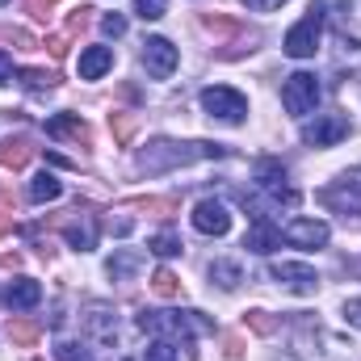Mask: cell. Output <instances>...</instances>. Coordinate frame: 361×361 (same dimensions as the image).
<instances>
[{"label":"cell","instance_id":"41","mask_svg":"<svg viewBox=\"0 0 361 361\" xmlns=\"http://www.w3.org/2000/svg\"><path fill=\"white\" fill-rule=\"evenodd\" d=\"M0 4H8V0H0Z\"/></svg>","mask_w":361,"mask_h":361},{"label":"cell","instance_id":"11","mask_svg":"<svg viewBox=\"0 0 361 361\" xmlns=\"http://www.w3.org/2000/svg\"><path fill=\"white\" fill-rule=\"evenodd\" d=\"M85 332L97 345H114L118 341V311L105 307V302H89L85 307Z\"/></svg>","mask_w":361,"mask_h":361},{"label":"cell","instance_id":"8","mask_svg":"<svg viewBox=\"0 0 361 361\" xmlns=\"http://www.w3.org/2000/svg\"><path fill=\"white\" fill-rule=\"evenodd\" d=\"M345 135H349V118L345 114H319L315 122L302 126V143H311V147H332Z\"/></svg>","mask_w":361,"mask_h":361},{"label":"cell","instance_id":"6","mask_svg":"<svg viewBox=\"0 0 361 361\" xmlns=\"http://www.w3.org/2000/svg\"><path fill=\"white\" fill-rule=\"evenodd\" d=\"M328 210H341V214H361V173H345L336 185L319 189L315 193Z\"/></svg>","mask_w":361,"mask_h":361},{"label":"cell","instance_id":"5","mask_svg":"<svg viewBox=\"0 0 361 361\" xmlns=\"http://www.w3.org/2000/svg\"><path fill=\"white\" fill-rule=\"evenodd\" d=\"M202 109L210 114V118H219V122H244V114H248V101H244V92L227 89V85H214V89L202 92Z\"/></svg>","mask_w":361,"mask_h":361},{"label":"cell","instance_id":"12","mask_svg":"<svg viewBox=\"0 0 361 361\" xmlns=\"http://www.w3.org/2000/svg\"><path fill=\"white\" fill-rule=\"evenodd\" d=\"M328 223H319V219H294L286 231H281V240L286 244H294V248H324L328 244Z\"/></svg>","mask_w":361,"mask_h":361},{"label":"cell","instance_id":"18","mask_svg":"<svg viewBox=\"0 0 361 361\" xmlns=\"http://www.w3.org/2000/svg\"><path fill=\"white\" fill-rule=\"evenodd\" d=\"M34 139H25V135H17V139H0V164L4 169H25L30 160H34Z\"/></svg>","mask_w":361,"mask_h":361},{"label":"cell","instance_id":"35","mask_svg":"<svg viewBox=\"0 0 361 361\" xmlns=\"http://www.w3.org/2000/svg\"><path fill=\"white\" fill-rule=\"evenodd\" d=\"M240 4H244L248 13H273V8H281L286 0H240Z\"/></svg>","mask_w":361,"mask_h":361},{"label":"cell","instance_id":"25","mask_svg":"<svg viewBox=\"0 0 361 361\" xmlns=\"http://www.w3.org/2000/svg\"><path fill=\"white\" fill-rule=\"evenodd\" d=\"M38 332H42V324H34V319H13V324H8V336H13L17 345H34Z\"/></svg>","mask_w":361,"mask_h":361},{"label":"cell","instance_id":"10","mask_svg":"<svg viewBox=\"0 0 361 361\" xmlns=\"http://www.w3.org/2000/svg\"><path fill=\"white\" fill-rule=\"evenodd\" d=\"M193 227H197L202 235H227V231H231V210H227L223 202H214V197H202V202L193 206Z\"/></svg>","mask_w":361,"mask_h":361},{"label":"cell","instance_id":"32","mask_svg":"<svg viewBox=\"0 0 361 361\" xmlns=\"http://www.w3.org/2000/svg\"><path fill=\"white\" fill-rule=\"evenodd\" d=\"M92 13H97V8H89V4L72 8V17H68V34H80V30H85V25L92 21Z\"/></svg>","mask_w":361,"mask_h":361},{"label":"cell","instance_id":"4","mask_svg":"<svg viewBox=\"0 0 361 361\" xmlns=\"http://www.w3.org/2000/svg\"><path fill=\"white\" fill-rule=\"evenodd\" d=\"M315 101H319V80H315V72H294V76H286V85H281V105H286V114L307 118V114L315 109Z\"/></svg>","mask_w":361,"mask_h":361},{"label":"cell","instance_id":"9","mask_svg":"<svg viewBox=\"0 0 361 361\" xmlns=\"http://www.w3.org/2000/svg\"><path fill=\"white\" fill-rule=\"evenodd\" d=\"M269 273L286 290H294V294H315L319 290V273L311 269V265H302V261H273Z\"/></svg>","mask_w":361,"mask_h":361},{"label":"cell","instance_id":"31","mask_svg":"<svg viewBox=\"0 0 361 361\" xmlns=\"http://www.w3.org/2000/svg\"><path fill=\"white\" fill-rule=\"evenodd\" d=\"M164 8H169V0H135V13H139L143 21H160Z\"/></svg>","mask_w":361,"mask_h":361},{"label":"cell","instance_id":"13","mask_svg":"<svg viewBox=\"0 0 361 361\" xmlns=\"http://www.w3.org/2000/svg\"><path fill=\"white\" fill-rule=\"evenodd\" d=\"M244 248L248 252H261V257H269L281 248V227L269 223V214L265 219H252V227H248V235H244Z\"/></svg>","mask_w":361,"mask_h":361},{"label":"cell","instance_id":"26","mask_svg":"<svg viewBox=\"0 0 361 361\" xmlns=\"http://www.w3.org/2000/svg\"><path fill=\"white\" fill-rule=\"evenodd\" d=\"M55 361H92V353L76 341H55Z\"/></svg>","mask_w":361,"mask_h":361},{"label":"cell","instance_id":"17","mask_svg":"<svg viewBox=\"0 0 361 361\" xmlns=\"http://www.w3.org/2000/svg\"><path fill=\"white\" fill-rule=\"evenodd\" d=\"M47 135L51 139H72V143H89V126L80 114H55L47 122Z\"/></svg>","mask_w":361,"mask_h":361},{"label":"cell","instance_id":"28","mask_svg":"<svg viewBox=\"0 0 361 361\" xmlns=\"http://www.w3.org/2000/svg\"><path fill=\"white\" fill-rule=\"evenodd\" d=\"M143 361H177V345L173 341H152L143 349Z\"/></svg>","mask_w":361,"mask_h":361},{"label":"cell","instance_id":"27","mask_svg":"<svg viewBox=\"0 0 361 361\" xmlns=\"http://www.w3.org/2000/svg\"><path fill=\"white\" fill-rule=\"evenodd\" d=\"M17 76H21L25 89H51L55 85V72H42V68H21Z\"/></svg>","mask_w":361,"mask_h":361},{"label":"cell","instance_id":"36","mask_svg":"<svg viewBox=\"0 0 361 361\" xmlns=\"http://www.w3.org/2000/svg\"><path fill=\"white\" fill-rule=\"evenodd\" d=\"M47 47H51V59H63V55H68V34H55Z\"/></svg>","mask_w":361,"mask_h":361},{"label":"cell","instance_id":"30","mask_svg":"<svg viewBox=\"0 0 361 361\" xmlns=\"http://www.w3.org/2000/svg\"><path fill=\"white\" fill-rule=\"evenodd\" d=\"M139 210H152V214L169 219V214L177 210V197H143V202H139Z\"/></svg>","mask_w":361,"mask_h":361},{"label":"cell","instance_id":"3","mask_svg":"<svg viewBox=\"0 0 361 361\" xmlns=\"http://www.w3.org/2000/svg\"><path fill=\"white\" fill-rule=\"evenodd\" d=\"M324 4H311L307 8V17L286 34V42H281V51L290 55V59H311L315 51H319V38H324V13H319Z\"/></svg>","mask_w":361,"mask_h":361},{"label":"cell","instance_id":"40","mask_svg":"<svg viewBox=\"0 0 361 361\" xmlns=\"http://www.w3.org/2000/svg\"><path fill=\"white\" fill-rule=\"evenodd\" d=\"M4 231H13V214H0V235Z\"/></svg>","mask_w":361,"mask_h":361},{"label":"cell","instance_id":"16","mask_svg":"<svg viewBox=\"0 0 361 361\" xmlns=\"http://www.w3.org/2000/svg\"><path fill=\"white\" fill-rule=\"evenodd\" d=\"M109 68H114V51L109 47H85L80 51V63H76L80 80H101Z\"/></svg>","mask_w":361,"mask_h":361},{"label":"cell","instance_id":"38","mask_svg":"<svg viewBox=\"0 0 361 361\" xmlns=\"http://www.w3.org/2000/svg\"><path fill=\"white\" fill-rule=\"evenodd\" d=\"M4 80H13V55L8 51H0V85Z\"/></svg>","mask_w":361,"mask_h":361},{"label":"cell","instance_id":"23","mask_svg":"<svg viewBox=\"0 0 361 361\" xmlns=\"http://www.w3.org/2000/svg\"><path fill=\"white\" fill-rule=\"evenodd\" d=\"M152 290H156L160 298H180V294H185V286H180V277L173 269H156V277H152Z\"/></svg>","mask_w":361,"mask_h":361},{"label":"cell","instance_id":"33","mask_svg":"<svg viewBox=\"0 0 361 361\" xmlns=\"http://www.w3.org/2000/svg\"><path fill=\"white\" fill-rule=\"evenodd\" d=\"M101 30H105L109 38H122V34H126V17H122V13H105V17H101Z\"/></svg>","mask_w":361,"mask_h":361},{"label":"cell","instance_id":"15","mask_svg":"<svg viewBox=\"0 0 361 361\" xmlns=\"http://www.w3.org/2000/svg\"><path fill=\"white\" fill-rule=\"evenodd\" d=\"M63 240H68L76 252H92V248H97V219H92V214L68 219V223H63Z\"/></svg>","mask_w":361,"mask_h":361},{"label":"cell","instance_id":"1","mask_svg":"<svg viewBox=\"0 0 361 361\" xmlns=\"http://www.w3.org/2000/svg\"><path fill=\"white\" fill-rule=\"evenodd\" d=\"M223 143H177V139H156L139 152V169L143 173H169V169H185L197 160H219Z\"/></svg>","mask_w":361,"mask_h":361},{"label":"cell","instance_id":"20","mask_svg":"<svg viewBox=\"0 0 361 361\" xmlns=\"http://www.w3.org/2000/svg\"><path fill=\"white\" fill-rule=\"evenodd\" d=\"M63 193V180L55 177V173H38V177L30 180V202H55Z\"/></svg>","mask_w":361,"mask_h":361},{"label":"cell","instance_id":"42","mask_svg":"<svg viewBox=\"0 0 361 361\" xmlns=\"http://www.w3.org/2000/svg\"><path fill=\"white\" fill-rule=\"evenodd\" d=\"M357 173H361V169H357Z\"/></svg>","mask_w":361,"mask_h":361},{"label":"cell","instance_id":"37","mask_svg":"<svg viewBox=\"0 0 361 361\" xmlns=\"http://www.w3.org/2000/svg\"><path fill=\"white\" fill-rule=\"evenodd\" d=\"M345 319H349L353 328H361V298H349V302H345Z\"/></svg>","mask_w":361,"mask_h":361},{"label":"cell","instance_id":"14","mask_svg":"<svg viewBox=\"0 0 361 361\" xmlns=\"http://www.w3.org/2000/svg\"><path fill=\"white\" fill-rule=\"evenodd\" d=\"M38 298H42V286H38L34 277H13V281L4 286V302H8L13 311H30V307H38Z\"/></svg>","mask_w":361,"mask_h":361},{"label":"cell","instance_id":"2","mask_svg":"<svg viewBox=\"0 0 361 361\" xmlns=\"http://www.w3.org/2000/svg\"><path fill=\"white\" fill-rule=\"evenodd\" d=\"M139 328L152 332V336L185 341V345H193V336H202V332H214V324L202 311H143L139 315Z\"/></svg>","mask_w":361,"mask_h":361},{"label":"cell","instance_id":"29","mask_svg":"<svg viewBox=\"0 0 361 361\" xmlns=\"http://www.w3.org/2000/svg\"><path fill=\"white\" fill-rule=\"evenodd\" d=\"M252 332H261V336H273L277 332V319H273L269 311H248V319H244Z\"/></svg>","mask_w":361,"mask_h":361},{"label":"cell","instance_id":"19","mask_svg":"<svg viewBox=\"0 0 361 361\" xmlns=\"http://www.w3.org/2000/svg\"><path fill=\"white\" fill-rule=\"evenodd\" d=\"M143 269V252H135V248H118L114 257H109V277L114 281H126L130 273Z\"/></svg>","mask_w":361,"mask_h":361},{"label":"cell","instance_id":"39","mask_svg":"<svg viewBox=\"0 0 361 361\" xmlns=\"http://www.w3.org/2000/svg\"><path fill=\"white\" fill-rule=\"evenodd\" d=\"M25 4H30V13H34V17H47V13H51V4H59V0H25Z\"/></svg>","mask_w":361,"mask_h":361},{"label":"cell","instance_id":"24","mask_svg":"<svg viewBox=\"0 0 361 361\" xmlns=\"http://www.w3.org/2000/svg\"><path fill=\"white\" fill-rule=\"evenodd\" d=\"M135 126H139V118H135V114H109V130H114V139H118V143H130Z\"/></svg>","mask_w":361,"mask_h":361},{"label":"cell","instance_id":"7","mask_svg":"<svg viewBox=\"0 0 361 361\" xmlns=\"http://www.w3.org/2000/svg\"><path fill=\"white\" fill-rule=\"evenodd\" d=\"M177 63H180V55L169 38H143V68H147V76L169 80L177 72Z\"/></svg>","mask_w":361,"mask_h":361},{"label":"cell","instance_id":"34","mask_svg":"<svg viewBox=\"0 0 361 361\" xmlns=\"http://www.w3.org/2000/svg\"><path fill=\"white\" fill-rule=\"evenodd\" d=\"M223 357H227V361L244 357V336H235V332H227V336H223Z\"/></svg>","mask_w":361,"mask_h":361},{"label":"cell","instance_id":"22","mask_svg":"<svg viewBox=\"0 0 361 361\" xmlns=\"http://www.w3.org/2000/svg\"><path fill=\"white\" fill-rule=\"evenodd\" d=\"M147 248H152L156 257H164V261H169V257H180V248H185V244H180L177 231H169V227H164V231H156V235L147 240Z\"/></svg>","mask_w":361,"mask_h":361},{"label":"cell","instance_id":"21","mask_svg":"<svg viewBox=\"0 0 361 361\" xmlns=\"http://www.w3.org/2000/svg\"><path fill=\"white\" fill-rule=\"evenodd\" d=\"M210 281H214L219 290H235V286L244 281V269H240L235 261H214V265H210Z\"/></svg>","mask_w":361,"mask_h":361}]
</instances>
